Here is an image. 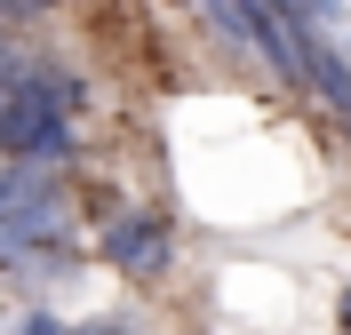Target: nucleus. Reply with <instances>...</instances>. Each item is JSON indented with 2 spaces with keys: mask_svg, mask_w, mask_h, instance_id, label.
Returning <instances> with one entry per match:
<instances>
[{
  "mask_svg": "<svg viewBox=\"0 0 351 335\" xmlns=\"http://www.w3.org/2000/svg\"><path fill=\"white\" fill-rule=\"evenodd\" d=\"M80 112H88V80L56 56H16L0 72V160L24 168H64L80 152Z\"/></svg>",
  "mask_w": 351,
  "mask_h": 335,
  "instance_id": "nucleus-1",
  "label": "nucleus"
},
{
  "mask_svg": "<svg viewBox=\"0 0 351 335\" xmlns=\"http://www.w3.org/2000/svg\"><path fill=\"white\" fill-rule=\"evenodd\" d=\"M48 247H72V200L56 184V168L0 160V271L32 264Z\"/></svg>",
  "mask_w": 351,
  "mask_h": 335,
  "instance_id": "nucleus-2",
  "label": "nucleus"
},
{
  "mask_svg": "<svg viewBox=\"0 0 351 335\" xmlns=\"http://www.w3.org/2000/svg\"><path fill=\"white\" fill-rule=\"evenodd\" d=\"M96 247H104V264L128 271V280H168V264H176V223L152 216V208H112L104 232H96Z\"/></svg>",
  "mask_w": 351,
  "mask_h": 335,
  "instance_id": "nucleus-3",
  "label": "nucleus"
},
{
  "mask_svg": "<svg viewBox=\"0 0 351 335\" xmlns=\"http://www.w3.org/2000/svg\"><path fill=\"white\" fill-rule=\"evenodd\" d=\"M16 335H80V327H64V319H56V312H40V303H32V312L16 319Z\"/></svg>",
  "mask_w": 351,
  "mask_h": 335,
  "instance_id": "nucleus-4",
  "label": "nucleus"
},
{
  "mask_svg": "<svg viewBox=\"0 0 351 335\" xmlns=\"http://www.w3.org/2000/svg\"><path fill=\"white\" fill-rule=\"evenodd\" d=\"M335 8H343V0H295V16H304L311 32H319V24H335Z\"/></svg>",
  "mask_w": 351,
  "mask_h": 335,
  "instance_id": "nucleus-5",
  "label": "nucleus"
},
{
  "mask_svg": "<svg viewBox=\"0 0 351 335\" xmlns=\"http://www.w3.org/2000/svg\"><path fill=\"white\" fill-rule=\"evenodd\" d=\"M80 335H144V327H128V319H88Z\"/></svg>",
  "mask_w": 351,
  "mask_h": 335,
  "instance_id": "nucleus-6",
  "label": "nucleus"
},
{
  "mask_svg": "<svg viewBox=\"0 0 351 335\" xmlns=\"http://www.w3.org/2000/svg\"><path fill=\"white\" fill-rule=\"evenodd\" d=\"M16 16H40V0H0V24H16Z\"/></svg>",
  "mask_w": 351,
  "mask_h": 335,
  "instance_id": "nucleus-7",
  "label": "nucleus"
},
{
  "mask_svg": "<svg viewBox=\"0 0 351 335\" xmlns=\"http://www.w3.org/2000/svg\"><path fill=\"white\" fill-rule=\"evenodd\" d=\"M335 327H343V335H351V288H343V295H335Z\"/></svg>",
  "mask_w": 351,
  "mask_h": 335,
  "instance_id": "nucleus-8",
  "label": "nucleus"
},
{
  "mask_svg": "<svg viewBox=\"0 0 351 335\" xmlns=\"http://www.w3.org/2000/svg\"><path fill=\"white\" fill-rule=\"evenodd\" d=\"M343 128H351V120H343Z\"/></svg>",
  "mask_w": 351,
  "mask_h": 335,
  "instance_id": "nucleus-9",
  "label": "nucleus"
}]
</instances>
